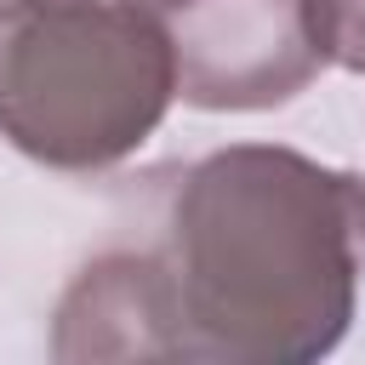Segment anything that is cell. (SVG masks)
<instances>
[{
    "label": "cell",
    "mask_w": 365,
    "mask_h": 365,
    "mask_svg": "<svg viewBox=\"0 0 365 365\" xmlns=\"http://www.w3.org/2000/svg\"><path fill=\"white\" fill-rule=\"evenodd\" d=\"M160 257L188 359H319L342 342L359 291L348 171L274 143L217 148L182 177Z\"/></svg>",
    "instance_id": "6da1fadb"
},
{
    "label": "cell",
    "mask_w": 365,
    "mask_h": 365,
    "mask_svg": "<svg viewBox=\"0 0 365 365\" xmlns=\"http://www.w3.org/2000/svg\"><path fill=\"white\" fill-rule=\"evenodd\" d=\"M177 97L165 11L137 0H46L0 40V137L51 171L137 154Z\"/></svg>",
    "instance_id": "7a4b0ae2"
},
{
    "label": "cell",
    "mask_w": 365,
    "mask_h": 365,
    "mask_svg": "<svg viewBox=\"0 0 365 365\" xmlns=\"http://www.w3.org/2000/svg\"><path fill=\"white\" fill-rule=\"evenodd\" d=\"M137 6H154V11H165V17H171V11H182L188 0H137Z\"/></svg>",
    "instance_id": "ba28073f"
},
{
    "label": "cell",
    "mask_w": 365,
    "mask_h": 365,
    "mask_svg": "<svg viewBox=\"0 0 365 365\" xmlns=\"http://www.w3.org/2000/svg\"><path fill=\"white\" fill-rule=\"evenodd\" d=\"M177 97L211 114L279 108L325 68L302 0H188L171 11Z\"/></svg>",
    "instance_id": "3957f363"
},
{
    "label": "cell",
    "mask_w": 365,
    "mask_h": 365,
    "mask_svg": "<svg viewBox=\"0 0 365 365\" xmlns=\"http://www.w3.org/2000/svg\"><path fill=\"white\" fill-rule=\"evenodd\" d=\"M302 17L325 63L365 74V0H302Z\"/></svg>",
    "instance_id": "5b68a950"
},
{
    "label": "cell",
    "mask_w": 365,
    "mask_h": 365,
    "mask_svg": "<svg viewBox=\"0 0 365 365\" xmlns=\"http://www.w3.org/2000/svg\"><path fill=\"white\" fill-rule=\"evenodd\" d=\"M348 205H354V234H359V268H365V182L348 177Z\"/></svg>",
    "instance_id": "8992f818"
},
{
    "label": "cell",
    "mask_w": 365,
    "mask_h": 365,
    "mask_svg": "<svg viewBox=\"0 0 365 365\" xmlns=\"http://www.w3.org/2000/svg\"><path fill=\"white\" fill-rule=\"evenodd\" d=\"M51 319L57 359H188L177 285L160 251H108L86 262Z\"/></svg>",
    "instance_id": "277c9868"
},
{
    "label": "cell",
    "mask_w": 365,
    "mask_h": 365,
    "mask_svg": "<svg viewBox=\"0 0 365 365\" xmlns=\"http://www.w3.org/2000/svg\"><path fill=\"white\" fill-rule=\"evenodd\" d=\"M34 6H46V0H0V23H17V17L34 11Z\"/></svg>",
    "instance_id": "52a82bcc"
}]
</instances>
